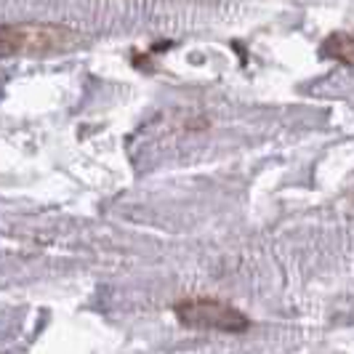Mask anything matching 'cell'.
Listing matches in <instances>:
<instances>
[{
  "instance_id": "cell-1",
  "label": "cell",
  "mask_w": 354,
  "mask_h": 354,
  "mask_svg": "<svg viewBox=\"0 0 354 354\" xmlns=\"http://www.w3.org/2000/svg\"><path fill=\"white\" fill-rule=\"evenodd\" d=\"M75 40L77 35L62 24H43V21L0 24V56L64 51L75 46Z\"/></svg>"
},
{
  "instance_id": "cell-2",
  "label": "cell",
  "mask_w": 354,
  "mask_h": 354,
  "mask_svg": "<svg viewBox=\"0 0 354 354\" xmlns=\"http://www.w3.org/2000/svg\"><path fill=\"white\" fill-rule=\"evenodd\" d=\"M176 317L181 325L187 328H197V330H221V333H243L248 330L250 319L227 301L218 299H181L174 306Z\"/></svg>"
},
{
  "instance_id": "cell-3",
  "label": "cell",
  "mask_w": 354,
  "mask_h": 354,
  "mask_svg": "<svg viewBox=\"0 0 354 354\" xmlns=\"http://www.w3.org/2000/svg\"><path fill=\"white\" fill-rule=\"evenodd\" d=\"M319 56L338 62L344 67H354V30L352 32H346V30L330 32L319 43Z\"/></svg>"
}]
</instances>
